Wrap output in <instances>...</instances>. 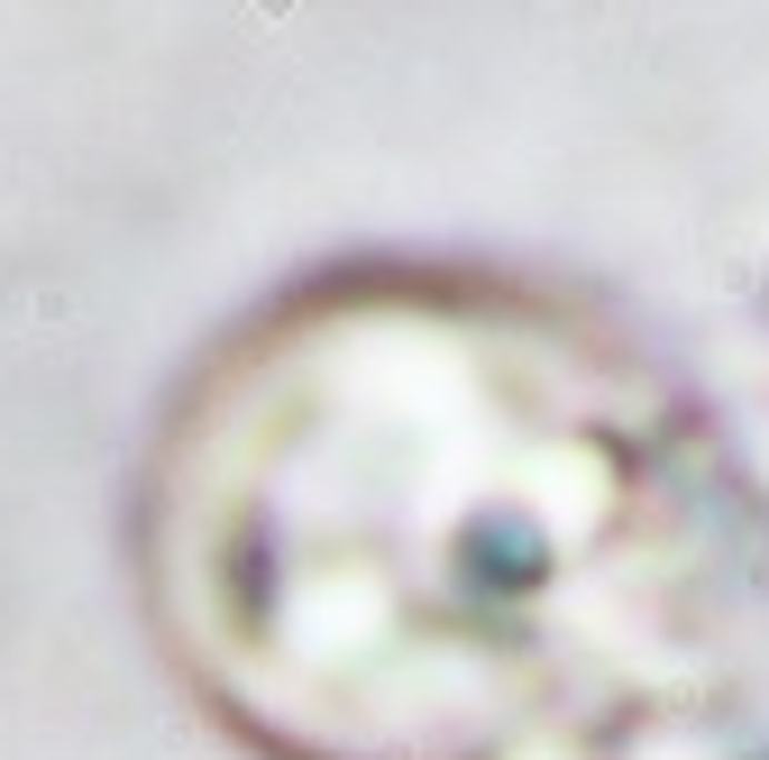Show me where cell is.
<instances>
[{
  "label": "cell",
  "instance_id": "6da1fadb",
  "mask_svg": "<svg viewBox=\"0 0 769 760\" xmlns=\"http://www.w3.org/2000/svg\"><path fill=\"white\" fill-rule=\"evenodd\" d=\"M706 440L495 284L284 302L183 394L147 596L276 760H541L623 733L723 614Z\"/></svg>",
  "mask_w": 769,
  "mask_h": 760
}]
</instances>
